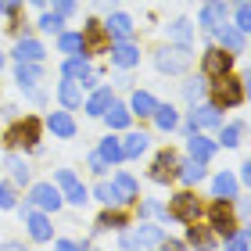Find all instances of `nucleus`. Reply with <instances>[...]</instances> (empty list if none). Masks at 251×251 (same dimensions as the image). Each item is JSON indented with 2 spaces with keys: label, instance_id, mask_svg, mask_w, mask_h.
Segmentation results:
<instances>
[{
  "label": "nucleus",
  "instance_id": "obj_1",
  "mask_svg": "<svg viewBox=\"0 0 251 251\" xmlns=\"http://www.w3.org/2000/svg\"><path fill=\"white\" fill-rule=\"evenodd\" d=\"M190 61H194V54H190L187 43H169V47L154 50V68L165 75H183L190 68Z\"/></svg>",
  "mask_w": 251,
  "mask_h": 251
},
{
  "label": "nucleus",
  "instance_id": "obj_2",
  "mask_svg": "<svg viewBox=\"0 0 251 251\" xmlns=\"http://www.w3.org/2000/svg\"><path fill=\"white\" fill-rule=\"evenodd\" d=\"M212 90V104L215 108H237V104H244V97H248V79H233V75H223V79H215V86L208 83Z\"/></svg>",
  "mask_w": 251,
  "mask_h": 251
},
{
  "label": "nucleus",
  "instance_id": "obj_3",
  "mask_svg": "<svg viewBox=\"0 0 251 251\" xmlns=\"http://www.w3.org/2000/svg\"><path fill=\"white\" fill-rule=\"evenodd\" d=\"M4 144L7 147H25V151H36V144H40V119H18L15 126H7V133H4Z\"/></svg>",
  "mask_w": 251,
  "mask_h": 251
},
{
  "label": "nucleus",
  "instance_id": "obj_4",
  "mask_svg": "<svg viewBox=\"0 0 251 251\" xmlns=\"http://www.w3.org/2000/svg\"><path fill=\"white\" fill-rule=\"evenodd\" d=\"M165 215H169V223H198V219H201V201H198V194H190V190L176 194V198L169 201Z\"/></svg>",
  "mask_w": 251,
  "mask_h": 251
},
{
  "label": "nucleus",
  "instance_id": "obj_5",
  "mask_svg": "<svg viewBox=\"0 0 251 251\" xmlns=\"http://www.w3.org/2000/svg\"><path fill=\"white\" fill-rule=\"evenodd\" d=\"M18 212H22V219H25V226H29V237L36 244L54 241V226H50V219H47V212H43V208H32V204L25 201Z\"/></svg>",
  "mask_w": 251,
  "mask_h": 251
},
{
  "label": "nucleus",
  "instance_id": "obj_6",
  "mask_svg": "<svg viewBox=\"0 0 251 251\" xmlns=\"http://www.w3.org/2000/svg\"><path fill=\"white\" fill-rule=\"evenodd\" d=\"M237 226H241V223H237V215H233V204L226 201V198H215L212 208H208V230L219 233V237H226V233H233Z\"/></svg>",
  "mask_w": 251,
  "mask_h": 251
},
{
  "label": "nucleus",
  "instance_id": "obj_7",
  "mask_svg": "<svg viewBox=\"0 0 251 251\" xmlns=\"http://www.w3.org/2000/svg\"><path fill=\"white\" fill-rule=\"evenodd\" d=\"M233 72V54L230 50H223V47H212V50H204V58H201V75L204 79H223V75H230Z\"/></svg>",
  "mask_w": 251,
  "mask_h": 251
},
{
  "label": "nucleus",
  "instance_id": "obj_8",
  "mask_svg": "<svg viewBox=\"0 0 251 251\" xmlns=\"http://www.w3.org/2000/svg\"><path fill=\"white\" fill-rule=\"evenodd\" d=\"M61 75L75 79V83L83 86V90H94V86H97V72L90 68V58H86V54H72V58H65Z\"/></svg>",
  "mask_w": 251,
  "mask_h": 251
},
{
  "label": "nucleus",
  "instance_id": "obj_9",
  "mask_svg": "<svg viewBox=\"0 0 251 251\" xmlns=\"http://www.w3.org/2000/svg\"><path fill=\"white\" fill-rule=\"evenodd\" d=\"M162 226H151V223H140V226H136V230H129V233H126L122 230V237H119V244L122 248H158V244H162Z\"/></svg>",
  "mask_w": 251,
  "mask_h": 251
},
{
  "label": "nucleus",
  "instance_id": "obj_10",
  "mask_svg": "<svg viewBox=\"0 0 251 251\" xmlns=\"http://www.w3.org/2000/svg\"><path fill=\"white\" fill-rule=\"evenodd\" d=\"M79 36H83V54L86 58L90 54H108V47H111V36L104 32V22H97V18H90Z\"/></svg>",
  "mask_w": 251,
  "mask_h": 251
},
{
  "label": "nucleus",
  "instance_id": "obj_11",
  "mask_svg": "<svg viewBox=\"0 0 251 251\" xmlns=\"http://www.w3.org/2000/svg\"><path fill=\"white\" fill-rule=\"evenodd\" d=\"M61 190L58 187H54V183H36V187H32L29 190V204H32V208H43V212H58L61 208Z\"/></svg>",
  "mask_w": 251,
  "mask_h": 251
},
{
  "label": "nucleus",
  "instance_id": "obj_12",
  "mask_svg": "<svg viewBox=\"0 0 251 251\" xmlns=\"http://www.w3.org/2000/svg\"><path fill=\"white\" fill-rule=\"evenodd\" d=\"M108 54H111V65L115 68H133L136 61H140V47H136L133 40H111Z\"/></svg>",
  "mask_w": 251,
  "mask_h": 251
},
{
  "label": "nucleus",
  "instance_id": "obj_13",
  "mask_svg": "<svg viewBox=\"0 0 251 251\" xmlns=\"http://www.w3.org/2000/svg\"><path fill=\"white\" fill-rule=\"evenodd\" d=\"M176 151L169 147V151H158V158L151 162V179L154 183H169V179H176Z\"/></svg>",
  "mask_w": 251,
  "mask_h": 251
},
{
  "label": "nucleus",
  "instance_id": "obj_14",
  "mask_svg": "<svg viewBox=\"0 0 251 251\" xmlns=\"http://www.w3.org/2000/svg\"><path fill=\"white\" fill-rule=\"evenodd\" d=\"M129 226V215L122 212V204H115V208H108L97 215V223H94V233H108V230H126Z\"/></svg>",
  "mask_w": 251,
  "mask_h": 251
},
{
  "label": "nucleus",
  "instance_id": "obj_15",
  "mask_svg": "<svg viewBox=\"0 0 251 251\" xmlns=\"http://www.w3.org/2000/svg\"><path fill=\"white\" fill-rule=\"evenodd\" d=\"M190 122L198 126V129H215V126H223V115H219V108H215L212 100H201V104L190 108Z\"/></svg>",
  "mask_w": 251,
  "mask_h": 251
},
{
  "label": "nucleus",
  "instance_id": "obj_16",
  "mask_svg": "<svg viewBox=\"0 0 251 251\" xmlns=\"http://www.w3.org/2000/svg\"><path fill=\"white\" fill-rule=\"evenodd\" d=\"M223 22H226V4H219V0H204V7H201V15H198V25L208 29V32H215Z\"/></svg>",
  "mask_w": 251,
  "mask_h": 251
},
{
  "label": "nucleus",
  "instance_id": "obj_17",
  "mask_svg": "<svg viewBox=\"0 0 251 251\" xmlns=\"http://www.w3.org/2000/svg\"><path fill=\"white\" fill-rule=\"evenodd\" d=\"M187 151H190V158H194V162L208 165V162H212V154H215V140H208V136H204V133L198 129V133H190Z\"/></svg>",
  "mask_w": 251,
  "mask_h": 251
},
{
  "label": "nucleus",
  "instance_id": "obj_18",
  "mask_svg": "<svg viewBox=\"0 0 251 251\" xmlns=\"http://www.w3.org/2000/svg\"><path fill=\"white\" fill-rule=\"evenodd\" d=\"M133 29H136V25H133V18L126 15V11H111L108 22H104V32H108L111 40H129Z\"/></svg>",
  "mask_w": 251,
  "mask_h": 251
},
{
  "label": "nucleus",
  "instance_id": "obj_19",
  "mask_svg": "<svg viewBox=\"0 0 251 251\" xmlns=\"http://www.w3.org/2000/svg\"><path fill=\"white\" fill-rule=\"evenodd\" d=\"M15 83H18L22 90L43 83V61H18V65H15Z\"/></svg>",
  "mask_w": 251,
  "mask_h": 251
},
{
  "label": "nucleus",
  "instance_id": "obj_20",
  "mask_svg": "<svg viewBox=\"0 0 251 251\" xmlns=\"http://www.w3.org/2000/svg\"><path fill=\"white\" fill-rule=\"evenodd\" d=\"M187 244L190 248H219V233H212L208 226H198V223H187Z\"/></svg>",
  "mask_w": 251,
  "mask_h": 251
},
{
  "label": "nucleus",
  "instance_id": "obj_21",
  "mask_svg": "<svg viewBox=\"0 0 251 251\" xmlns=\"http://www.w3.org/2000/svg\"><path fill=\"white\" fill-rule=\"evenodd\" d=\"M47 129L54 136H61V140H72L75 136V119L68 115V111H50L47 115Z\"/></svg>",
  "mask_w": 251,
  "mask_h": 251
},
{
  "label": "nucleus",
  "instance_id": "obj_22",
  "mask_svg": "<svg viewBox=\"0 0 251 251\" xmlns=\"http://www.w3.org/2000/svg\"><path fill=\"white\" fill-rule=\"evenodd\" d=\"M58 100H61V108L65 111H72V108H79L83 104V86L75 83V79H61V86H58Z\"/></svg>",
  "mask_w": 251,
  "mask_h": 251
},
{
  "label": "nucleus",
  "instance_id": "obj_23",
  "mask_svg": "<svg viewBox=\"0 0 251 251\" xmlns=\"http://www.w3.org/2000/svg\"><path fill=\"white\" fill-rule=\"evenodd\" d=\"M215 32H219V47H223V50H230V54H241V50H244V32L233 29L230 22H223Z\"/></svg>",
  "mask_w": 251,
  "mask_h": 251
},
{
  "label": "nucleus",
  "instance_id": "obj_24",
  "mask_svg": "<svg viewBox=\"0 0 251 251\" xmlns=\"http://www.w3.org/2000/svg\"><path fill=\"white\" fill-rule=\"evenodd\" d=\"M43 43L40 40H32V36H18V43H15V58L18 61H43Z\"/></svg>",
  "mask_w": 251,
  "mask_h": 251
},
{
  "label": "nucleus",
  "instance_id": "obj_25",
  "mask_svg": "<svg viewBox=\"0 0 251 251\" xmlns=\"http://www.w3.org/2000/svg\"><path fill=\"white\" fill-rule=\"evenodd\" d=\"M100 119H104V122L111 126V129H126V126L133 122V111H129V104H119V100H111V104L104 108V115H100Z\"/></svg>",
  "mask_w": 251,
  "mask_h": 251
},
{
  "label": "nucleus",
  "instance_id": "obj_26",
  "mask_svg": "<svg viewBox=\"0 0 251 251\" xmlns=\"http://www.w3.org/2000/svg\"><path fill=\"white\" fill-rule=\"evenodd\" d=\"M115 100V94H111V86H94V94H90V100H86V115H94V119H100L104 115V108Z\"/></svg>",
  "mask_w": 251,
  "mask_h": 251
},
{
  "label": "nucleus",
  "instance_id": "obj_27",
  "mask_svg": "<svg viewBox=\"0 0 251 251\" xmlns=\"http://www.w3.org/2000/svg\"><path fill=\"white\" fill-rule=\"evenodd\" d=\"M176 179H179V183H187V187L201 183V179H204V165L194 162V158H187V162H176Z\"/></svg>",
  "mask_w": 251,
  "mask_h": 251
},
{
  "label": "nucleus",
  "instance_id": "obj_28",
  "mask_svg": "<svg viewBox=\"0 0 251 251\" xmlns=\"http://www.w3.org/2000/svg\"><path fill=\"white\" fill-rule=\"evenodd\" d=\"M244 129H248V122H244V119L219 126V144H223V147H241V140H244Z\"/></svg>",
  "mask_w": 251,
  "mask_h": 251
},
{
  "label": "nucleus",
  "instance_id": "obj_29",
  "mask_svg": "<svg viewBox=\"0 0 251 251\" xmlns=\"http://www.w3.org/2000/svg\"><path fill=\"white\" fill-rule=\"evenodd\" d=\"M237 187H241V183H237V176H233V173H219V176L212 179V198H226V201H233V198H237Z\"/></svg>",
  "mask_w": 251,
  "mask_h": 251
},
{
  "label": "nucleus",
  "instance_id": "obj_30",
  "mask_svg": "<svg viewBox=\"0 0 251 251\" xmlns=\"http://www.w3.org/2000/svg\"><path fill=\"white\" fill-rule=\"evenodd\" d=\"M151 119H154V126H158L162 133H173L176 126H179V115H176V108H173V104H154Z\"/></svg>",
  "mask_w": 251,
  "mask_h": 251
},
{
  "label": "nucleus",
  "instance_id": "obj_31",
  "mask_svg": "<svg viewBox=\"0 0 251 251\" xmlns=\"http://www.w3.org/2000/svg\"><path fill=\"white\" fill-rule=\"evenodd\" d=\"M111 183H115V190H119L122 204H129V201L140 198V187H136V179H133L129 173H115V176H111Z\"/></svg>",
  "mask_w": 251,
  "mask_h": 251
},
{
  "label": "nucleus",
  "instance_id": "obj_32",
  "mask_svg": "<svg viewBox=\"0 0 251 251\" xmlns=\"http://www.w3.org/2000/svg\"><path fill=\"white\" fill-rule=\"evenodd\" d=\"M154 94H147V90H133V97H129V111L133 115H140V119H151V111H154Z\"/></svg>",
  "mask_w": 251,
  "mask_h": 251
},
{
  "label": "nucleus",
  "instance_id": "obj_33",
  "mask_svg": "<svg viewBox=\"0 0 251 251\" xmlns=\"http://www.w3.org/2000/svg\"><path fill=\"white\" fill-rule=\"evenodd\" d=\"M147 147H151V136L147 133H129L126 144H122V158H140Z\"/></svg>",
  "mask_w": 251,
  "mask_h": 251
},
{
  "label": "nucleus",
  "instance_id": "obj_34",
  "mask_svg": "<svg viewBox=\"0 0 251 251\" xmlns=\"http://www.w3.org/2000/svg\"><path fill=\"white\" fill-rule=\"evenodd\" d=\"M183 97H187V104H201L204 97H208V79L198 75V79H187V86H183Z\"/></svg>",
  "mask_w": 251,
  "mask_h": 251
},
{
  "label": "nucleus",
  "instance_id": "obj_35",
  "mask_svg": "<svg viewBox=\"0 0 251 251\" xmlns=\"http://www.w3.org/2000/svg\"><path fill=\"white\" fill-rule=\"evenodd\" d=\"M4 165L11 169V179H15L18 187H22V183H29V176H32V173H29V165H25V158H22V154H7V158H4Z\"/></svg>",
  "mask_w": 251,
  "mask_h": 251
},
{
  "label": "nucleus",
  "instance_id": "obj_36",
  "mask_svg": "<svg viewBox=\"0 0 251 251\" xmlns=\"http://www.w3.org/2000/svg\"><path fill=\"white\" fill-rule=\"evenodd\" d=\"M97 154H100V158H104V162H108V165H115V162H122V144H119V140H115V136H111V133H108V136H104V140H100V147H97Z\"/></svg>",
  "mask_w": 251,
  "mask_h": 251
},
{
  "label": "nucleus",
  "instance_id": "obj_37",
  "mask_svg": "<svg viewBox=\"0 0 251 251\" xmlns=\"http://www.w3.org/2000/svg\"><path fill=\"white\" fill-rule=\"evenodd\" d=\"M58 50L61 54H68V58H72V54H83V36H79V32H58Z\"/></svg>",
  "mask_w": 251,
  "mask_h": 251
},
{
  "label": "nucleus",
  "instance_id": "obj_38",
  "mask_svg": "<svg viewBox=\"0 0 251 251\" xmlns=\"http://www.w3.org/2000/svg\"><path fill=\"white\" fill-rule=\"evenodd\" d=\"M169 40H173V43H187V47H190V40H194V25H190L187 18H176L173 25H169Z\"/></svg>",
  "mask_w": 251,
  "mask_h": 251
},
{
  "label": "nucleus",
  "instance_id": "obj_39",
  "mask_svg": "<svg viewBox=\"0 0 251 251\" xmlns=\"http://www.w3.org/2000/svg\"><path fill=\"white\" fill-rule=\"evenodd\" d=\"M61 198H65L68 204H75V208H83V204L90 201V190H86V187H83V183L75 179L72 187H65V190H61Z\"/></svg>",
  "mask_w": 251,
  "mask_h": 251
},
{
  "label": "nucleus",
  "instance_id": "obj_40",
  "mask_svg": "<svg viewBox=\"0 0 251 251\" xmlns=\"http://www.w3.org/2000/svg\"><path fill=\"white\" fill-rule=\"evenodd\" d=\"M223 244H226V248H237V251H248V248H251L248 226H237L233 233H226V237H223Z\"/></svg>",
  "mask_w": 251,
  "mask_h": 251
},
{
  "label": "nucleus",
  "instance_id": "obj_41",
  "mask_svg": "<svg viewBox=\"0 0 251 251\" xmlns=\"http://www.w3.org/2000/svg\"><path fill=\"white\" fill-rule=\"evenodd\" d=\"M94 198H97L100 204H122V198H119V190H115V183H97V190H94Z\"/></svg>",
  "mask_w": 251,
  "mask_h": 251
},
{
  "label": "nucleus",
  "instance_id": "obj_42",
  "mask_svg": "<svg viewBox=\"0 0 251 251\" xmlns=\"http://www.w3.org/2000/svg\"><path fill=\"white\" fill-rule=\"evenodd\" d=\"M40 29H43V32H50V36H58V32L65 29V18H61V15H54V11H47V15H40Z\"/></svg>",
  "mask_w": 251,
  "mask_h": 251
},
{
  "label": "nucleus",
  "instance_id": "obj_43",
  "mask_svg": "<svg viewBox=\"0 0 251 251\" xmlns=\"http://www.w3.org/2000/svg\"><path fill=\"white\" fill-rule=\"evenodd\" d=\"M233 29H241L244 36H248V29H251V11H248V0H241V4H237V22H233Z\"/></svg>",
  "mask_w": 251,
  "mask_h": 251
},
{
  "label": "nucleus",
  "instance_id": "obj_44",
  "mask_svg": "<svg viewBox=\"0 0 251 251\" xmlns=\"http://www.w3.org/2000/svg\"><path fill=\"white\" fill-rule=\"evenodd\" d=\"M0 208H18V198H15V187L11 183H0Z\"/></svg>",
  "mask_w": 251,
  "mask_h": 251
},
{
  "label": "nucleus",
  "instance_id": "obj_45",
  "mask_svg": "<svg viewBox=\"0 0 251 251\" xmlns=\"http://www.w3.org/2000/svg\"><path fill=\"white\" fill-rule=\"evenodd\" d=\"M54 183H58V190L72 187L75 183V173H72V169H58V173H54Z\"/></svg>",
  "mask_w": 251,
  "mask_h": 251
},
{
  "label": "nucleus",
  "instance_id": "obj_46",
  "mask_svg": "<svg viewBox=\"0 0 251 251\" xmlns=\"http://www.w3.org/2000/svg\"><path fill=\"white\" fill-rule=\"evenodd\" d=\"M54 15L72 18V15H75V0H54Z\"/></svg>",
  "mask_w": 251,
  "mask_h": 251
},
{
  "label": "nucleus",
  "instance_id": "obj_47",
  "mask_svg": "<svg viewBox=\"0 0 251 251\" xmlns=\"http://www.w3.org/2000/svg\"><path fill=\"white\" fill-rule=\"evenodd\" d=\"M86 162H90V169H94V173H97V176H100V173H108V162H104V158H100L97 151H94V154H90V158H86Z\"/></svg>",
  "mask_w": 251,
  "mask_h": 251
},
{
  "label": "nucleus",
  "instance_id": "obj_48",
  "mask_svg": "<svg viewBox=\"0 0 251 251\" xmlns=\"http://www.w3.org/2000/svg\"><path fill=\"white\" fill-rule=\"evenodd\" d=\"M22 4H25V0H0V15H15Z\"/></svg>",
  "mask_w": 251,
  "mask_h": 251
},
{
  "label": "nucleus",
  "instance_id": "obj_49",
  "mask_svg": "<svg viewBox=\"0 0 251 251\" xmlns=\"http://www.w3.org/2000/svg\"><path fill=\"white\" fill-rule=\"evenodd\" d=\"M248 179H251V165L244 162V165H241V173H237V183H248Z\"/></svg>",
  "mask_w": 251,
  "mask_h": 251
},
{
  "label": "nucleus",
  "instance_id": "obj_50",
  "mask_svg": "<svg viewBox=\"0 0 251 251\" xmlns=\"http://www.w3.org/2000/svg\"><path fill=\"white\" fill-rule=\"evenodd\" d=\"M58 248H65V251H72V248H79V241H68V237H61V241H58Z\"/></svg>",
  "mask_w": 251,
  "mask_h": 251
},
{
  "label": "nucleus",
  "instance_id": "obj_51",
  "mask_svg": "<svg viewBox=\"0 0 251 251\" xmlns=\"http://www.w3.org/2000/svg\"><path fill=\"white\" fill-rule=\"evenodd\" d=\"M29 4H32V7H43V4H47V0H29Z\"/></svg>",
  "mask_w": 251,
  "mask_h": 251
},
{
  "label": "nucleus",
  "instance_id": "obj_52",
  "mask_svg": "<svg viewBox=\"0 0 251 251\" xmlns=\"http://www.w3.org/2000/svg\"><path fill=\"white\" fill-rule=\"evenodd\" d=\"M0 72H4V54H0Z\"/></svg>",
  "mask_w": 251,
  "mask_h": 251
},
{
  "label": "nucleus",
  "instance_id": "obj_53",
  "mask_svg": "<svg viewBox=\"0 0 251 251\" xmlns=\"http://www.w3.org/2000/svg\"><path fill=\"white\" fill-rule=\"evenodd\" d=\"M230 4H241V0H230Z\"/></svg>",
  "mask_w": 251,
  "mask_h": 251
}]
</instances>
